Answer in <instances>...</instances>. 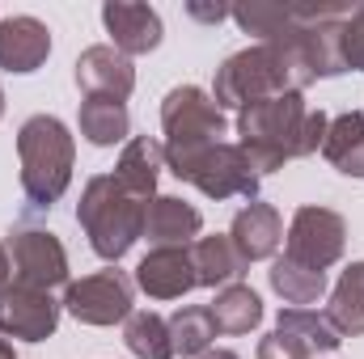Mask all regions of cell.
<instances>
[{
  "mask_svg": "<svg viewBox=\"0 0 364 359\" xmlns=\"http://www.w3.org/2000/svg\"><path fill=\"white\" fill-rule=\"evenodd\" d=\"M322 157H326L339 174H348V178H364V114L360 110L331 118V127H326V144H322Z\"/></svg>",
  "mask_w": 364,
  "mask_h": 359,
  "instance_id": "44dd1931",
  "label": "cell"
},
{
  "mask_svg": "<svg viewBox=\"0 0 364 359\" xmlns=\"http://www.w3.org/2000/svg\"><path fill=\"white\" fill-rule=\"evenodd\" d=\"M136 287L153 300H178L191 287H199L195 263H191V245H166V250H149L136 267Z\"/></svg>",
  "mask_w": 364,
  "mask_h": 359,
  "instance_id": "8fae6325",
  "label": "cell"
},
{
  "mask_svg": "<svg viewBox=\"0 0 364 359\" xmlns=\"http://www.w3.org/2000/svg\"><path fill=\"white\" fill-rule=\"evenodd\" d=\"M267 279H272V292L284 296L292 309L318 304L322 292H326V275L322 270H309V267H301V263H292V258H275L272 270H267Z\"/></svg>",
  "mask_w": 364,
  "mask_h": 359,
  "instance_id": "cb8c5ba5",
  "label": "cell"
},
{
  "mask_svg": "<svg viewBox=\"0 0 364 359\" xmlns=\"http://www.w3.org/2000/svg\"><path fill=\"white\" fill-rule=\"evenodd\" d=\"M343 245H348L343 216L331 211V207H314L309 203V207H296V216L288 224V250H284V258L326 275L343 258Z\"/></svg>",
  "mask_w": 364,
  "mask_h": 359,
  "instance_id": "8992f818",
  "label": "cell"
},
{
  "mask_svg": "<svg viewBox=\"0 0 364 359\" xmlns=\"http://www.w3.org/2000/svg\"><path fill=\"white\" fill-rule=\"evenodd\" d=\"M161 170H166V148H161L157 140H149V136H136V140L123 144V157H119V165H114V182H119L127 194L153 203V199H157V178H161Z\"/></svg>",
  "mask_w": 364,
  "mask_h": 359,
  "instance_id": "2e32d148",
  "label": "cell"
},
{
  "mask_svg": "<svg viewBox=\"0 0 364 359\" xmlns=\"http://www.w3.org/2000/svg\"><path fill=\"white\" fill-rule=\"evenodd\" d=\"M17 157H21V190L30 207H51L68 190L77 144H73V131L55 114H34L21 123Z\"/></svg>",
  "mask_w": 364,
  "mask_h": 359,
  "instance_id": "3957f363",
  "label": "cell"
},
{
  "mask_svg": "<svg viewBox=\"0 0 364 359\" xmlns=\"http://www.w3.org/2000/svg\"><path fill=\"white\" fill-rule=\"evenodd\" d=\"M203 233V216L199 207L182 203L174 194H157L149 203V216H144V237L153 241V250H166V245H195Z\"/></svg>",
  "mask_w": 364,
  "mask_h": 359,
  "instance_id": "9a60e30c",
  "label": "cell"
},
{
  "mask_svg": "<svg viewBox=\"0 0 364 359\" xmlns=\"http://www.w3.org/2000/svg\"><path fill=\"white\" fill-rule=\"evenodd\" d=\"M191 263H195V279H199V287H229V283H237L242 275H246V263H242V254L233 250V241H229V233L220 237H199L195 245H191Z\"/></svg>",
  "mask_w": 364,
  "mask_h": 359,
  "instance_id": "ac0fdd59",
  "label": "cell"
},
{
  "mask_svg": "<svg viewBox=\"0 0 364 359\" xmlns=\"http://www.w3.org/2000/svg\"><path fill=\"white\" fill-rule=\"evenodd\" d=\"M275 334L296 351L301 359H318V355H331L339 351V334L335 326L326 321V313H314V309H284L279 321H275Z\"/></svg>",
  "mask_w": 364,
  "mask_h": 359,
  "instance_id": "e0dca14e",
  "label": "cell"
},
{
  "mask_svg": "<svg viewBox=\"0 0 364 359\" xmlns=\"http://www.w3.org/2000/svg\"><path fill=\"white\" fill-rule=\"evenodd\" d=\"M161 148H166V165H174L182 157L220 144L225 136V110L212 101V93H203L199 85H178L166 93L161 101Z\"/></svg>",
  "mask_w": 364,
  "mask_h": 359,
  "instance_id": "277c9868",
  "label": "cell"
},
{
  "mask_svg": "<svg viewBox=\"0 0 364 359\" xmlns=\"http://www.w3.org/2000/svg\"><path fill=\"white\" fill-rule=\"evenodd\" d=\"M191 13H195L199 21H225V17H229L225 4H216V9H208V4H191Z\"/></svg>",
  "mask_w": 364,
  "mask_h": 359,
  "instance_id": "f1b7e54d",
  "label": "cell"
},
{
  "mask_svg": "<svg viewBox=\"0 0 364 359\" xmlns=\"http://www.w3.org/2000/svg\"><path fill=\"white\" fill-rule=\"evenodd\" d=\"M9 279H13V263H9V250L0 245V292L9 287Z\"/></svg>",
  "mask_w": 364,
  "mask_h": 359,
  "instance_id": "f546056e",
  "label": "cell"
},
{
  "mask_svg": "<svg viewBox=\"0 0 364 359\" xmlns=\"http://www.w3.org/2000/svg\"><path fill=\"white\" fill-rule=\"evenodd\" d=\"M259 359H301V355H296V351H292V347H288V343L272 330V334L259 343Z\"/></svg>",
  "mask_w": 364,
  "mask_h": 359,
  "instance_id": "83f0119b",
  "label": "cell"
},
{
  "mask_svg": "<svg viewBox=\"0 0 364 359\" xmlns=\"http://www.w3.org/2000/svg\"><path fill=\"white\" fill-rule=\"evenodd\" d=\"M343 68L364 72V4L352 9L343 21Z\"/></svg>",
  "mask_w": 364,
  "mask_h": 359,
  "instance_id": "4316f807",
  "label": "cell"
},
{
  "mask_svg": "<svg viewBox=\"0 0 364 359\" xmlns=\"http://www.w3.org/2000/svg\"><path fill=\"white\" fill-rule=\"evenodd\" d=\"M208 313L216 321V334H250L263 321V300L250 283H229V287L216 292Z\"/></svg>",
  "mask_w": 364,
  "mask_h": 359,
  "instance_id": "d6986e66",
  "label": "cell"
},
{
  "mask_svg": "<svg viewBox=\"0 0 364 359\" xmlns=\"http://www.w3.org/2000/svg\"><path fill=\"white\" fill-rule=\"evenodd\" d=\"M170 174L178 182H191V186H199L208 199H250L255 203V194H259V174H255V165L246 161V153L237 148V144H208V148H199V153H191V157H182L174 165H166Z\"/></svg>",
  "mask_w": 364,
  "mask_h": 359,
  "instance_id": "5b68a950",
  "label": "cell"
},
{
  "mask_svg": "<svg viewBox=\"0 0 364 359\" xmlns=\"http://www.w3.org/2000/svg\"><path fill=\"white\" fill-rule=\"evenodd\" d=\"M0 114H4V89H0Z\"/></svg>",
  "mask_w": 364,
  "mask_h": 359,
  "instance_id": "d6a6232c",
  "label": "cell"
},
{
  "mask_svg": "<svg viewBox=\"0 0 364 359\" xmlns=\"http://www.w3.org/2000/svg\"><path fill=\"white\" fill-rule=\"evenodd\" d=\"M199 359H237V351H225V347H212V351H203Z\"/></svg>",
  "mask_w": 364,
  "mask_h": 359,
  "instance_id": "4dcf8cb0",
  "label": "cell"
},
{
  "mask_svg": "<svg viewBox=\"0 0 364 359\" xmlns=\"http://www.w3.org/2000/svg\"><path fill=\"white\" fill-rule=\"evenodd\" d=\"M229 241L233 250L242 254V263H263L272 258L284 241V220L272 203H246L237 216H233V228H229Z\"/></svg>",
  "mask_w": 364,
  "mask_h": 359,
  "instance_id": "5bb4252c",
  "label": "cell"
},
{
  "mask_svg": "<svg viewBox=\"0 0 364 359\" xmlns=\"http://www.w3.org/2000/svg\"><path fill=\"white\" fill-rule=\"evenodd\" d=\"M64 309L85 326H114L132 317V279L123 270H97L64 287Z\"/></svg>",
  "mask_w": 364,
  "mask_h": 359,
  "instance_id": "52a82bcc",
  "label": "cell"
},
{
  "mask_svg": "<svg viewBox=\"0 0 364 359\" xmlns=\"http://www.w3.org/2000/svg\"><path fill=\"white\" fill-rule=\"evenodd\" d=\"M81 136L90 140L93 148H110V144H123L127 131H132V118H127V106L123 101H110V97H85L81 101Z\"/></svg>",
  "mask_w": 364,
  "mask_h": 359,
  "instance_id": "7402d4cb",
  "label": "cell"
},
{
  "mask_svg": "<svg viewBox=\"0 0 364 359\" xmlns=\"http://www.w3.org/2000/svg\"><path fill=\"white\" fill-rule=\"evenodd\" d=\"M77 85L85 89V97H110V101H127L136 89V68L123 51L114 47H90L77 60Z\"/></svg>",
  "mask_w": 364,
  "mask_h": 359,
  "instance_id": "7c38bea8",
  "label": "cell"
},
{
  "mask_svg": "<svg viewBox=\"0 0 364 359\" xmlns=\"http://www.w3.org/2000/svg\"><path fill=\"white\" fill-rule=\"evenodd\" d=\"M102 21H106V34L114 38L110 47L123 51L127 60H132V55H149V51L161 47V17H157V9H149V4L106 0V4H102Z\"/></svg>",
  "mask_w": 364,
  "mask_h": 359,
  "instance_id": "30bf717a",
  "label": "cell"
},
{
  "mask_svg": "<svg viewBox=\"0 0 364 359\" xmlns=\"http://www.w3.org/2000/svg\"><path fill=\"white\" fill-rule=\"evenodd\" d=\"M123 343L136 359H174L170 321L149 309H132V317L123 321Z\"/></svg>",
  "mask_w": 364,
  "mask_h": 359,
  "instance_id": "603a6c76",
  "label": "cell"
},
{
  "mask_svg": "<svg viewBox=\"0 0 364 359\" xmlns=\"http://www.w3.org/2000/svg\"><path fill=\"white\" fill-rule=\"evenodd\" d=\"M4 250H9L17 283L38 287V292L68 287V254H64L55 233H47V228H17Z\"/></svg>",
  "mask_w": 364,
  "mask_h": 359,
  "instance_id": "ba28073f",
  "label": "cell"
},
{
  "mask_svg": "<svg viewBox=\"0 0 364 359\" xmlns=\"http://www.w3.org/2000/svg\"><path fill=\"white\" fill-rule=\"evenodd\" d=\"M144 216H149V203L127 194L114 182V174L90 178L81 190V203H77V224L85 228L93 254L106 263H119L144 237Z\"/></svg>",
  "mask_w": 364,
  "mask_h": 359,
  "instance_id": "7a4b0ae2",
  "label": "cell"
},
{
  "mask_svg": "<svg viewBox=\"0 0 364 359\" xmlns=\"http://www.w3.org/2000/svg\"><path fill=\"white\" fill-rule=\"evenodd\" d=\"M60 309L51 300V292H38V287H26V283H9L0 292V334L4 338H21V343H43L55 334L60 326Z\"/></svg>",
  "mask_w": 364,
  "mask_h": 359,
  "instance_id": "9c48e42d",
  "label": "cell"
},
{
  "mask_svg": "<svg viewBox=\"0 0 364 359\" xmlns=\"http://www.w3.org/2000/svg\"><path fill=\"white\" fill-rule=\"evenodd\" d=\"M0 359H17V355H13V343H9L4 334H0Z\"/></svg>",
  "mask_w": 364,
  "mask_h": 359,
  "instance_id": "1f68e13d",
  "label": "cell"
},
{
  "mask_svg": "<svg viewBox=\"0 0 364 359\" xmlns=\"http://www.w3.org/2000/svg\"><path fill=\"white\" fill-rule=\"evenodd\" d=\"M170 321V343H174V355H191L199 359L203 351H212L216 343V321L203 304H191V309H178Z\"/></svg>",
  "mask_w": 364,
  "mask_h": 359,
  "instance_id": "d4e9b609",
  "label": "cell"
},
{
  "mask_svg": "<svg viewBox=\"0 0 364 359\" xmlns=\"http://www.w3.org/2000/svg\"><path fill=\"white\" fill-rule=\"evenodd\" d=\"M326 321L335 326L339 338H360L364 334V263H352L339 275L331 304H326Z\"/></svg>",
  "mask_w": 364,
  "mask_h": 359,
  "instance_id": "ffe728a7",
  "label": "cell"
},
{
  "mask_svg": "<svg viewBox=\"0 0 364 359\" xmlns=\"http://www.w3.org/2000/svg\"><path fill=\"white\" fill-rule=\"evenodd\" d=\"M51 55V30L38 17H4L0 21V68L4 72H38Z\"/></svg>",
  "mask_w": 364,
  "mask_h": 359,
  "instance_id": "4fadbf2b",
  "label": "cell"
},
{
  "mask_svg": "<svg viewBox=\"0 0 364 359\" xmlns=\"http://www.w3.org/2000/svg\"><path fill=\"white\" fill-rule=\"evenodd\" d=\"M229 17L246 30V34H259V43L275 38L279 30H288L296 21V4H267V0H250V4H237L229 9Z\"/></svg>",
  "mask_w": 364,
  "mask_h": 359,
  "instance_id": "484cf974",
  "label": "cell"
},
{
  "mask_svg": "<svg viewBox=\"0 0 364 359\" xmlns=\"http://www.w3.org/2000/svg\"><path fill=\"white\" fill-rule=\"evenodd\" d=\"M331 118L322 110H309L301 93L263 97L246 110H237V148L255 165L259 178L284 170V161L314 157L326 144Z\"/></svg>",
  "mask_w": 364,
  "mask_h": 359,
  "instance_id": "6da1fadb",
  "label": "cell"
}]
</instances>
